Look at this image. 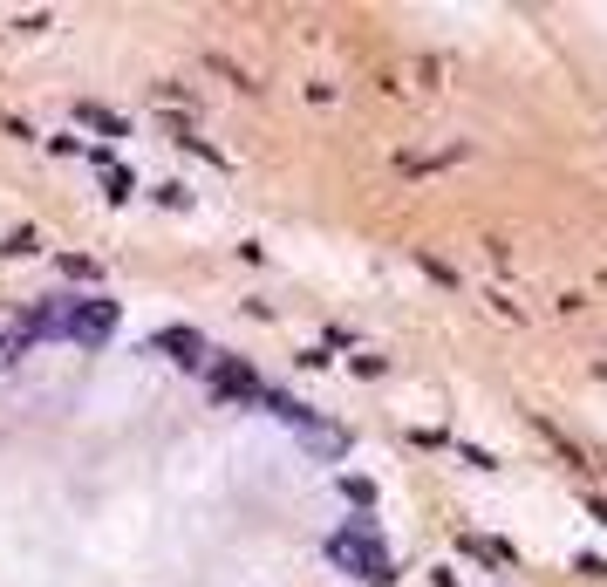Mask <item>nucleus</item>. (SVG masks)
I'll list each match as a JSON object with an SVG mask.
<instances>
[{
  "label": "nucleus",
  "instance_id": "obj_1",
  "mask_svg": "<svg viewBox=\"0 0 607 587\" xmlns=\"http://www.w3.org/2000/svg\"><path fill=\"white\" fill-rule=\"evenodd\" d=\"M328 560L355 567L362 581H376V587H389V581H396V567H389V553H382V540H376V519H348L342 533L328 540Z\"/></svg>",
  "mask_w": 607,
  "mask_h": 587
},
{
  "label": "nucleus",
  "instance_id": "obj_2",
  "mask_svg": "<svg viewBox=\"0 0 607 587\" xmlns=\"http://www.w3.org/2000/svg\"><path fill=\"white\" fill-rule=\"evenodd\" d=\"M110 335H116V301H69V314H62V342L96 349V342H110Z\"/></svg>",
  "mask_w": 607,
  "mask_h": 587
},
{
  "label": "nucleus",
  "instance_id": "obj_3",
  "mask_svg": "<svg viewBox=\"0 0 607 587\" xmlns=\"http://www.w3.org/2000/svg\"><path fill=\"white\" fill-rule=\"evenodd\" d=\"M212 396H226V403H260V376H253L239 355H226V362L212 369Z\"/></svg>",
  "mask_w": 607,
  "mask_h": 587
},
{
  "label": "nucleus",
  "instance_id": "obj_4",
  "mask_svg": "<svg viewBox=\"0 0 607 587\" xmlns=\"http://www.w3.org/2000/svg\"><path fill=\"white\" fill-rule=\"evenodd\" d=\"M151 355H171V362L198 369V362H205V335H198V328H157V335H151Z\"/></svg>",
  "mask_w": 607,
  "mask_h": 587
},
{
  "label": "nucleus",
  "instance_id": "obj_5",
  "mask_svg": "<svg viewBox=\"0 0 607 587\" xmlns=\"http://www.w3.org/2000/svg\"><path fill=\"white\" fill-rule=\"evenodd\" d=\"M0 253H7V260H21V253H35V226H14V233H7V246H0Z\"/></svg>",
  "mask_w": 607,
  "mask_h": 587
},
{
  "label": "nucleus",
  "instance_id": "obj_6",
  "mask_svg": "<svg viewBox=\"0 0 607 587\" xmlns=\"http://www.w3.org/2000/svg\"><path fill=\"white\" fill-rule=\"evenodd\" d=\"M103 192H110V198H130V171H123V164H103Z\"/></svg>",
  "mask_w": 607,
  "mask_h": 587
},
{
  "label": "nucleus",
  "instance_id": "obj_7",
  "mask_svg": "<svg viewBox=\"0 0 607 587\" xmlns=\"http://www.w3.org/2000/svg\"><path fill=\"white\" fill-rule=\"evenodd\" d=\"M82 123H96V130H110V137H123V117H116V110H96V103L82 110Z\"/></svg>",
  "mask_w": 607,
  "mask_h": 587
},
{
  "label": "nucleus",
  "instance_id": "obj_8",
  "mask_svg": "<svg viewBox=\"0 0 607 587\" xmlns=\"http://www.w3.org/2000/svg\"><path fill=\"white\" fill-rule=\"evenodd\" d=\"M62 274H76V280H96V260H82V253H62Z\"/></svg>",
  "mask_w": 607,
  "mask_h": 587
},
{
  "label": "nucleus",
  "instance_id": "obj_9",
  "mask_svg": "<svg viewBox=\"0 0 607 587\" xmlns=\"http://www.w3.org/2000/svg\"><path fill=\"white\" fill-rule=\"evenodd\" d=\"M342 492L355 499V506H369V499H376V485H369V478H342Z\"/></svg>",
  "mask_w": 607,
  "mask_h": 587
}]
</instances>
